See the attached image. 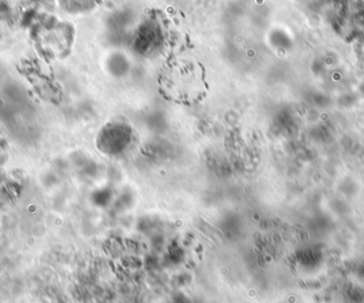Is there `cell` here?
<instances>
[{"label": "cell", "instance_id": "6da1fadb", "mask_svg": "<svg viewBox=\"0 0 364 303\" xmlns=\"http://www.w3.org/2000/svg\"><path fill=\"white\" fill-rule=\"evenodd\" d=\"M160 85L164 95L178 104H194L207 91L203 67L192 57H178L168 62Z\"/></svg>", "mask_w": 364, "mask_h": 303}]
</instances>
